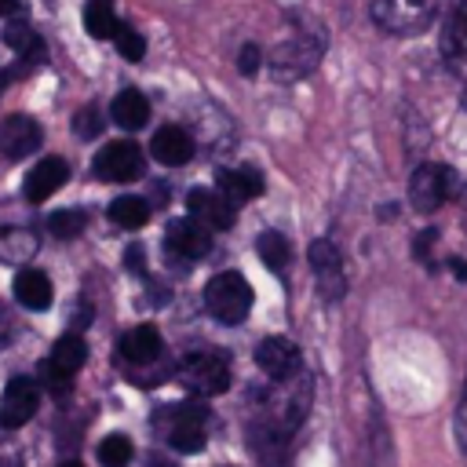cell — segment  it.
<instances>
[{
  "mask_svg": "<svg viewBox=\"0 0 467 467\" xmlns=\"http://www.w3.org/2000/svg\"><path fill=\"white\" fill-rule=\"evenodd\" d=\"M325 58V29L314 22H299L292 29V36H281L270 51V73L274 80L288 84V80H303L310 77Z\"/></svg>",
  "mask_w": 467,
  "mask_h": 467,
  "instance_id": "1",
  "label": "cell"
},
{
  "mask_svg": "<svg viewBox=\"0 0 467 467\" xmlns=\"http://www.w3.org/2000/svg\"><path fill=\"white\" fill-rule=\"evenodd\" d=\"M445 4L449 0H376L372 18L379 29H387L394 36H416L438 22Z\"/></svg>",
  "mask_w": 467,
  "mask_h": 467,
  "instance_id": "2",
  "label": "cell"
},
{
  "mask_svg": "<svg viewBox=\"0 0 467 467\" xmlns=\"http://www.w3.org/2000/svg\"><path fill=\"white\" fill-rule=\"evenodd\" d=\"M204 310L223 325H241L252 310V285L234 270L215 274L204 285Z\"/></svg>",
  "mask_w": 467,
  "mask_h": 467,
  "instance_id": "3",
  "label": "cell"
},
{
  "mask_svg": "<svg viewBox=\"0 0 467 467\" xmlns=\"http://www.w3.org/2000/svg\"><path fill=\"white\" fill-rule=\"evenodd\" d=\"M88 361V347L80 336H62L55 347H51V358L40 361V383L51 390V394H66L73 387V372Z\"/></svg>",
  "mask_w": 467,
  "mask_h": 467,
  "instance_id": "4",
  "label": "cell"
},
{
  "mask_svg": "<svg viewBox=\"0 0 467 467\" xmlns=\"http://www.w3.org/2000/svg\"><path fill=\"white\" fill-rule=\"evenodd\" d=\"M179 379L197 394H223L230 387V365L212 350H197V354L182 358Z\"/></svg>",
  "mask_w": 467,
  "mask_h": 467,
  "instance_id": "5",
  "label": "cell"
},
{
  "mask_svg": "<svg viewBox=\"0 0 467 467\" xmlns=\"http://www.w3.org/2000/svg\"><path fill=\"white\" fill-rule=\"evenodd\" d=\"M95 175L106 179V182H131V179H139L142 175V150L131 139L106 142L95 153Z\"/></svg>",
  "mask_w": 467,
  "mask_h": 467,
  "instance_id": "6",
  "label": "cell"
},
{
  "mask_svg": "<svg viewBox=\"0 0 467 467\" xmlns=\"http://www.w3.org/2000/svg\"><path fill=\"white\" fill-rule=\"evenodd\" d=\"M452 193V171L445 164H420L409 179V201L416 212H434Z\"/></svg>",
  "mask_w": 467,
  "mask_h": 467,
  "instance_id": "7",
  "label": "cell"
},
{
  "mask_svg": "<svg viewBox=\"0 0 467 467\" xmlns=\"http://www.w3.org/2000/svg\"><path fill=\"white\" fill-rule=\"evenodd\" d=\"M36 405H40V383L36 379H29V376L7 379L4 398H0V427L4 431H15V427L29 423L33 412H36Z\"/></svg>",
  "mask_w": 467,
  "mask_h": 467,
  "instance_id": "8",
  "label": "cell"
},
{
  "mask_svg": "<svg viewBox=\"0 0 467 467\" xmlns=\"http://www.w3.org/2000/svg\"><path fill=\"white\" fill-rule=\"evenodd\" d=\"M310 270L317 277V292L325 299H339L347 292V274H343V255L332 241H314L310 244Z\"/></svg>",
  "mask_w": 467,
  "mask_h": 467,
  "instance_id": "9",
  "label": "cell"
},
{
  "mask_svg": "<svg viewBox=\"0 0 467 467\" xmlns=\"http://www.w3.org/2000/svg\"><path fill=\"white\" fill-rule=\"evenodd\" d=\"M40 139H44L40 124L33 117H26V113H11V117L0 120V153L7 161H22V157L36 153Z\"/></svg>",
  "mask_w": 467,
  "mask_h": 467,
  "instance_id": "10",
  "label": "cell"
},
{
  "mask_svg": "<svg viewBox=\"0 0 467 467\" xmlns=\"http://www.w3.org/2000/svg\"><path fill=\"white\" fill-rule=\"evenodd\" d=\"M186 208L197 223H204L208 230H230L234 226V201L223 190H190Z\"/></svg>",
  "mask_w": 467,
  "mask_h": 467,
  "instance_id": "11",
  "label": "cell"
},
{
  "mask_svg": "<svg viewBox=\"0 0 467 467\" xmlns=\"http://www.w3.org/2000/svg\"><path fill=\"white\" fill-rule=\"evenodd\" d=\"M255 365L270 376V379H292L299 372V350L292 339L285 336H266L255 347Z\"/></svg>",
  "mask_w": 467,
  "mask_h": 467,
  "instance_id": "12",
  "label": "cell"
},
{
  "mask_svg": "<svg viewBox=\"0 0 467 467\" xmlns=\"http://www.w3.org/2000/svg\"><path fill=\"white\" fill-rule=\"evenodd\" d=\"M66 179H69V164H66L62 157H44V161H36V164L29 168V175H26V182H22V193H26V201L40 204V201H47L55 190H62Z\"/></svg>",
  "mask_w": 467,
  "mask_h": 467,
  "instance_id": "13",
  "label": "cell"
},
{
  "mask_svg": "<svg viewBox=\"0 0 467 467\" xmlns=\"http://www.w3.org/2000/svg\"><path fill=\"white\" fill-rule=\"evenodd\" d=\"M204 420H208V409L201 405H179L175 409V420H171V431H168V441L171 449L179 452H201L204 449Z\"/></svg>",
  "mask_w": 467,
  "mask_h": 467,
  "instance_id": "14",
  "label": "cell"
},
{
  "mask_svg": "<svg viewBox=\"0 0 467 467\" xmlns=\"http://www.w3.org/2000/svg\"><path fill=\"white\" fill-rule=\"evenodd\" d=\"M164 241H168V248H171L175 255H182V259H201V255L212 252V234H208V226L197 223L193 215H190V219H175V223H168Z\"/></svg>",
  "mask_w": 467,
  "mask_h": 467,
  "instance_id": "15",
  "label": "cell"
},
{
  "mask_svg": "<svg viewBox=\"0 0 467 467\" xmlns=\"http://www.w3.org/2000/svg\"><path fill=\"white\" fill-rule=\"evenodd\" d=\"M150 153H153V161H161V164H168V168H179V164H186V161L193 157V139H190V131H182L179 124H164L161 131H153Z\"/></svg>",
  "mask_w": 467,
  "mask_h": 467,
  "instance_id": "16",
  "label": "cell"
},
{
  "mask_svg": "<svg viewBox=\"0 0 467 467\" xmlns=\"http://www.w3.org/2000/svg\"><path fill=\"white\" fill-rule=\"evenodd\" d=\"M441 58L460 69L467 66V0H460L441 26Z\"/></svg>",
  "mask_w": 467,
  "mask_h": 467,
  "instance_id": "17",
  "label": "cell"
},
{
  "mask_svg": "<svg viewBox=\"0 0 467 467\" xmlns=\"http://www.w3.org/2000/svg\"><path fill=\"white\" fill-rule=\"evenodd\" d=\"M120 358L124 361H131V365H150V361H157V354H161V332L153 328V325H139V328H131V332H124L120 336Z\"/></svg>",
  "mask_w": 467,
  "mask_h": 467,
  "instance_id": "18",
  "label": "cell"
},
{
  "mask_svg": "<svg viewBox=\"0 0 467 467\" xmlns=\"http://www.w3.org/2000/svg\"><path fill=\"white\" fill-rule=\"evenodd\" d=\"M109 117L117 120V128H124V131H139V128L150 120V102H146L142 91L124 88V91H117V99L109 102Z\"/></svg>",
  "mask_w": 467,
  "mask_h": 467,
  "instance_id": "19",
  "label": "cell"
},
{
  "mask_svg": "<svg viewBox=\"0 0 467 467\" xmlns=\"http://www.w3.org/2000/svg\"><path fill=\"white\" fill-rule=\"evenodd\" d=\"M4 40H7V47L22 58V66H36V62H44V58H47L44 40L26 26V18H11V22H7V29H4Z\"/></svg>",
  "mask_w": 467,
  "mask_h": 467,
  "instance_id": "20",
  "label": "cell"
},
{
  "mask_svg": "<svg viewBox=\"0 0 467 467\" xmlns=\"http://www.w3.org/2000/svg\"><path fill=\"white\" fill-rule=\"evenodd\" d=\"M215 182H219V190H223L234 204L252 201V197L263 193V175H259L255 168H219Z\"/></svg>",
  "mask_w": 467,
  "mask_h": 467,
  "instance_id": "21",
  "label": "cell"
},
{
  "mask_svg": "<svg viewBox=\"0 0 467 467\" xmlns=\"http://www.w3.org/2000/svg\"><path fill=\"white\" fill-rule=\"evenodd\" d=\"M15 299L26 310H47L51 306V281L44 270H22L15 277Z\"/></svg>",
  "mask_w": 467,
  "mask_h": 467,
  "instance_id": "22",
  "label": "cell"
},
{
  "mask_svg": "<svg viewBox=\"0 0 467 467\" xmlns=\"http://www.w3.org/2000/svg\"><path fill=\"white\" fill-rule=\"evenodd\" d=\"M117 11H113V0H88L84 7V29L95 36V40H109L113 29H117Z\"/></svg>",
  "mask_w": 467,
  "mask_h": 467,
  "instance_id": "23",
  "label": "cell"
},
{
  "mask_svg": "<svg viewBox=\"0 0 467 467\" xmlns=\"http://www.w3.org/2000/svg\"><path fill=\"white\" fill-rule=\"evenodd\" d=\"M109 219L117 226H124V230H139L150 219V204L142 197H131V193L128 197H117V201H109Z\"/></svg>",
  "mask_w": 467,
  "mask_h": 467,
  "instance_id": "24",
  "label": "cell"
},
{
  "mask_svg": "<svg viewBox=\"0 0 467 467\" xmlns=\"http://www.w3.org/2000/svg\"><path fill=\"white\" fill-rule=\"evenodd\" d=\"M255 252H259V259L266 263V270H274V274H281V270L288 266V255H292V248H288L285 234H277V230H266V234H259V241H255Z\"/></svg>",
  "mask_w": 467,
  "mask_h": 467,
  "instance_id": "25",
  "label": "cell"
},
{
  "mask_svg": "<svg viewBox=\"0 0 467 467\" xmlns=\"http://www.w3.org/2000/svg\"><path fill=\"white\" fill-rule=\"evenodd\" d=\"M109 40L117 44L120 58H128V62H139V58L146 55V40H142V33H139V29H131L128 22H117V29H113V36H109Z\"/></svg>",
  "mask_w": 467,
  "mask_h": 467,
  "instance_id": "26",
  "label": "cell"
},
{
  "mask_svg": "<svg viewBox=\"0 0 467 467\" xmlns=\"http://www.w3.org/2000/svg\"><path fill=\"white\" fill-rule=\"evenodd\" d=\"M84 223H88V215L80 208H62V212H51L47 215V230L55 237H77L84 230Z\"/></svg>",
  "mask_w": 467,
  "mask_h": 467,
  "instance_id": "27",
  "label": "cell"
},
{
  "mask_svg": "<svg viewBox=\"0 0 467 467\" xmlns=\"http://www.w3.org/2000/svg\"><path fill=\"white\" fill-rule=\"evenodd\" d=\"M99 460L102 467H128L131 460V441L124 434H106L102 445H99Z\"/></svg>",
  "mask_w": 467,
  "mask_h": 467,
  "instance_id": "28",
  "label": "cell"
},
{
  "mask_svg": "<svg viewBox=\"0 0 467 467\" xmlns=\"http://www.w3.org/2000/svg\"><path fill=\"white\" fill-rule=\"evenodd\" d=\"M73 131H77L80 139H95V135L102 131V113H99L95 106L77 109V113H73Z\"/></svg>",
  "mask_w": 467,
  "mask_h": 467,
  "instance_id": "29",
  "label": "cell"
},
{
  "mask_svg": "<svg viewBox=\"0 0 467 467\" xmlns=\"http://www.w3.org/2000/svg\"><path fill=\"white\" fill-rule=\"evenodd\" d=\"M259 66H263V47H259V44H241V51H237V69H241L244 77H255Z\"/></svg>",
  "mask_w": 467,
  "mask_h": 467,
  "instance_id": "30",
  "label": "cell"
},
{
  "mask_svg": "<svg viewBox=\"0 0 467 467\" xmlns=\"http://www.w3.org/2000/svg\"><path fill=\"white\" fill-rule=\"evenodd\" d=\"M456 438H460V445L467 449V390H463V401H460V409H456Z\"/></svg>",
  "mask_w": 467,
  "mask_h": 467,
  "instance_id": "31",
  "label": "cell"
},
{
  "mask_svg": "<svg viewBox=\"0 0 467 467\" xmlns=\"http://www.w3.org/2000/svg\"><path fill=\"white\" fill-rule=\"evenodd\" d=\"M26 4L22 0H0V18H22Z\"/></svg>",
  "mask_w": 467,
  "mask_h": 467,
  "instance_id": "32",
  "label": "cell"
},
{
  "mask_svg": "<svg viewBox=\"0 0 467 467\" xmlns=\"http://www.w3.org/2000/svg\"><path fill=\"white\" fill-rule=\"evenodd\" d=\"M128 266L131 270H142V248H128Z\"/></svg>",
  "mask_w": 467,
  "mask_h": 467,
  "instance_id": "33",
  "label": "cell"
},
{
  "mask_svg": "<svg viewBox=\"0 0 467 467\" xmlns=\"http://www.w3.org/2000/svg\"><path fill=\"white\" fill-rule=\"evenodd\" d=\"M452 274H456L460 281H467V263H463V259H452Z\"/></svg>",
  "mask_w": 467,
  "mask_h": 467,
  "instance_id": "34",
  "label": "cell"
},
{
  "mask_svg": "<svg viewBox=\"0 0 467 467\" xmlns=\"http://www.w3.org/2000/svg\"><path fill=\"white\" fill-rule=\"evenodd\" d=\"M150 467H171V463H168V460H153Z\"/></svg>",
  "mask_w": 467,
  "mask_h": 467,
  "instance_id": "35",
  "label": "cell"
},
{
  "mask_svg": "<svg viewBox=\"0 0 467 467\" xmlns=\"http://www.w3.org/2000/svg\"><path fill=\"white\" fill-rule=\"evenodd\" d=\"M58 467H80V463H77V460H66V463H58Z\"/></svg>",
  "mask_w": 467,
  "mask_h": 467,
  "instance_id": "36",
  "label": "cell"
},
{
  "mask_svg": "<svg viewBox=\"0 0 467 467\" xmlns=\"http://www.w3.org/2000/svg\"><path fill=\"white\" fill-rule=\"evenodd\" d=\"M0 467H18V463L15 460H0Z\"/></svg>",
  "mask_w": 467,
  "mask_h": 467,
  "instance_id": "37",
  "label": "cell"
},
{
  "mask_svg": "<svg viewBox=\"0 0 467 467\" xmlns=\"http://www.w3.org/2000/svg\"><path fill=\"white\" fill-rule=\"evenodd\" d=\"M463 109H467V95H463Z\"/></svg>",
  "mask_w": 467,
  "mask_h": 467,
  "instance_id": "38",
  "label": "cell"
}]
</instances>
